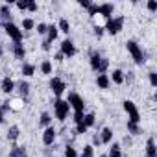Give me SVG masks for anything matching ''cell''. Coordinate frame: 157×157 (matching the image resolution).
<instances>
[{"label":"cell","instance_id":"cell-43","mask_svg":"<svg viewBox=\"0 0 157 157\" xmlns=\"http://www.w3.org/2000/svg\"><path fill=\"white\" fill-rule=\"evenodd\" d=\"M94 33H96V35H102V33H104V28H100V26H94Z\"/></svg>","mask_w":157,"mask_h":157},{"label":"cell","instance_id":"cell-1","mask_svg":"<svg viewBox=\"0 0 157 157\" xmlns=\"http://www.w3.org/2000/svg\"><path fill=\"white\" fill-rule=\"evenodd\" d=\"M68 113H70V105L67 104V100L56 98V102H54V115H56V118L59 122H65L67 117H68Z\"/></svg>","mask_w":157,"mask_h":157},{"label":"cell","instance_id":"cell-38","mask_svg":"<svg viewBox=\"0 0 157 157\" xmlns=\"http://www.w3.org/2000/svg\"><path fill=\"white\" fill-rule=\"evenodd\" d=\"M83 115H85V113H74V122H76V124L83 122Z\"/></svg>","mask_w":157,"mask_h":157},{"label":"cell","instance_id":"cell-26","mask_svg":"<svg viewBox=\"0 0 157 157\" xmlns=\"http://www.w3.org/2000/svg\"><path fill=\"white\" fill-rule=\"evenodd\" d=\"M78 157H94V146H91V144H87V146L83 148V151H82V155H78Z\"/></svg>","mask_w":157,"mask_h":157},{"label":"cell","instance_id":"cell-14","mask_svg":"<svg viewBox=\"0 0 157 157\" xmlns=\"http://www.w3.org/2000/svg\"><path fill=\"white\" fill-rule=\"evenodd\" d=\"M146 157H157V148H155V139L150 137L146 140Z\"/></svg>","mask_w":157,"mask_h":157},{"label":"cell","instance_id":"cell-5","mask_svg":"<svg viewBox=\"0 0 157 157\" xmlns=\"http://www.w3.org/2000/svg\"><path fill=\"white\" fill-rule=\"evenodd\" d=\"M122 28H124V17H111L105 22V28L104 30L107 33H111V35H117V33L122 32Z\"/></svg>","mask_w":157,"mask_h":157},{"label":"cell","instance_id":"cell-19","mask_svg":"<svg viewBox=\"0 0 157 157\" xmlns=\"http://www.w3.org/2000/svg\"><path fill=\"white\" fill-rule=\"evenodd\" d=\"M33 74H35V65L24 63V65H22V76H24V78H32Z\"/></svg>","mask_w":157,"mask_h":157},{"label":"cell","instance_id":"cell-2","mask_svg":"<svg viewBox=\"0 0 157 157\" xmlns=\"http://www.w3.org/2000/svg\"><path fill=\"white\" fill-rule=\"evenodd\" d=\"M107 67H109V61H107L105 57H102L100 54H93V56H91V68H93L94 72L105 74Z\"/></svg>","mask_w":157,"mask_h":157},{"label":"cell","instance_id":"cell-21","mask_svg":"<svg viewBox=\"0 0 157 157\" xmlns=\"http://www.w3.org/2000/svg\"><path fill=\"white\" fill-rule=\"evenodd\" d=\"M107 157H122V151H120V144H118V142H113V144H111Z\"/></svg>","mask_w":157,"mask_h":157},{"label":"cell","instance_id":"cell-13","mask_svg":"<svg viewBox=\"0 0 157 157\" xmlns=\"http://www.w3.org/2000/svg\"><path fill=\"white\" fill-rule=\"evenodd\" d=\"M96 85H98V89H109V85H111L109 76L107 74H98L96 76Z\"/></svg>","mask_w":157,"mask_h":157},{"label":"cell","instance_id":"cell-11","mask_svg":"<svg viewBox=\"0 0 157 157\" xmlns=\"http://www.w3.org/2000/svg\"><path fill=\"white\" fill-rule=\"evenodd\" d=\"M113 11H115V4H111V2L98 4V15H102L105 21H109L113 17Z\"/></svg>","mask_w":157,"mask_h":157},{"label":"cell","instance_id":"cell-46","mask_svg":"<svg viewBox=\"0 0 157 157\" xmlns=\"http://www.w3.org/2000/svg\"><path fill=\"white\" fill-rule=\"evenodd\" d=\"M93 140H94V144H102V140H100V137H98V135H94V139H93Z\"/></svg>","mask_w":157,"mask_h":157},{"label":"cell","instance_id":"cell-15","mask_svg":"<svg viewBox=\"0 0 157 157\" xmlns=\"http://www.w3.org/2000/svg\"><path fill=\"white\" fill-rule=\"evenodd\" d=\"M57 35H59L57 26H56V24H48V30H46V41H48V43H54V41L57 39Z\"/></svg>","mask_w":157,"mask_h":157},{"label":"cell","instance_id":"cell-18","mask_svg":"<svg viewBox=\"0 0 157 157\" xmlns=\"http://www.w3.org/2000/svg\"><path fill=\"white\" fill-rule=\"evenodd\" d=\"M13 54H15L17 59H24V57H26V48H24V44H22V43H15V44H13Z\"/></svg>","mask_w":157,"mask_h":157},{"label":"cell","instance_id":"cell-32","mask_svg":"<svg viewBox=\"0 0 157 157\" xmlns=\"http://www.w3.org/2000/svg\"><path fill=\"white\" fill-rule=\"evenodd\" d=\"M76 133H78V135H83V133H87V126H85L83 122L76 124Z\"/></svg>","mask_w":157,"mask_h":157},{"label":"cell","instance_id":"cell-22","mask_svg":"<svg viewBox=\"0 0 157 157\" xmlns=\"http://www.w3.org/2000/svg\"><path fill=\"white\" fill-rule=\"evenodd\" d=\"M56 26H57V30L63 32V33H68V32H70V22H68L67 19H59V22H57Z\"/></svg>","mask_w":157,"mask_h":157},{"label":"cell","instance_id":"cell-10","mask_svg":"<svg viewBox=\"0 0 157 157\" xmlns=\"http://www.w3.org/2000/svg\"><path fill=\"white\" fill-rule=\"evenodd\" d=\"M56 137H57V131H56V128H54V126L44 128V131H43V144L52 146V144L56 142Z\"/></svg>","mask_w":157,"mask_h":157},{"label":"cell","instance_id":"cell-42","mask_svg":"<svg viewBox=\"0 0 157 157\" xmlns=\"http://www.w3.org/2000/svg\"><path fill=\"white\" fill-rule=\"evenodd\" d=\"M91 4H93V2H89V0H85V2L82 0V2H80V6H82V8H85V10H87V8H89Z\"/></svg>","mask_w":157,"mask_h":157},{"label":"cell","instance_id":"cell-34","mask_svg":"<svg viewBox=\"0 0 157 157\" xmlns=\"http://www.w3.org/2000/svg\"><path fill=\"white\" fill-rule=\"evenodd\" d=\"M46 30H48V24H44V22H39V24H37V32H39L41 35H46Z\"/></svg>","mask_w":157,"mask_h":157},{"label":"cell","instance_id":"cell-33","mask_svg":"<svg viewBox=\"0 0 157 157\" xmlns=\"http://www.w3.org/2000/svg\"><path fill=\"white\" fill-rule=\"evenodd\" d=\"M87 11H89V15H91V17L98 15V4H91V6L87 8Z\"/></svg>","mask_w":157,"mask_h":157},{"label":"cell","instance_id":"cell-37","mask_svg":"<svg viewBox=\"0 0 157 157\" xmlns=\"http://www.w3.org/2000/svg\"><path fill=\"white\" fill-rule=\"evenodd\" d=\"M150 83H151V87H157V74L155 72H150Z\"/></svg>","mask_w":157,"mask_h":157},{"label":"cell","instance_id":"cell-8","mask_svg":"<svg viewBox=\"0 0 157 157\" xmlns=\"http://www.w3.org/2000/svg\"><path fill=\"white\" fill-rule=\"evenodd\" d=\"M65 89H67V85H65V82L61 80V78H52V80H50V91L54 93V96L61 98Z\"/></svg>","mask_w":157,"mask_h":157},{"label":"cell","instance_id":"cell-49","mask_svg":"<svg viewBox=\"0 0 157 157\" xmlns=\"http://www.w3.org/2000/svg\"><path fill=\"white\" fill-rule=\"evenodd\" d=\"M122 157H128V155H122Z\"/></svg>","mask_w":157,"mask_h":157},{"label":"cell","instance_id":"cell-35","mask_svg":"<svg viewBox=\"0 0 157 157\" xmlns=\"http://www.w3.org/2000/svg\"><path fill=\"white\" fill-rule=\"evenodd\" d=\"M128 129H129L133 135H139V124H131V122H128Z\"/></svg>","mask_w":157,"mask_h":157},{"label":"cell","instance_id":"cell-41","mask_svg":"<svg viewBox=\"0 0 157 157\" xmlns=\"http://www.w3.org/2000/svg\"><path fill=\"white\" fill-rule=\"evenodd\" d=\"M148 10H150V11L153 13V11L157 10V4H155V2H148Z\"/></svg>","mask_w":157,"mask_h":157},{"label":"cell","instance_id":"cell-31","mask_svg":"<svg viewBox=\"0 0 157 157\" xmlns=\"http://www.w3.org/2000/svg\"><path fill=\"white\" fill-rule=\"evenodd\" d=\"M65 157H78V151H76V148H72V146H67V148H65Z\"/></svg>","mask_w":157,"mask_h":157},{"label":"cell","instance_id":"cell-44","mask_svg":"<svg viewBox=\"0 0 157 157\" xmlns=\"http://www.w3.org/2000/svg\"><path fill=\"white\" fill-rule=\"evenodd\" d=\"M50 48H52V46H50V43H48V41H44V43H43V50H44V52H48Z\"/></svg>","mask_w":157,"mask_h":157},{"label":"cell","instance_id":"cell-39","mask_svg":"<svg viewBox=\"0 0 157 157\" xmlns=\"http://www.w3.org/2000/svg\"><path fill=\"white\" fill-rule=\"evenodd\" d=\"M17 8H19L21 11H26V10H28V0H24V2H17Z\"/></svg>","mask_w":157,"mask_h":157},{"label":"cell","instance_id":"cell-6","mask_svg":"<svg viewBox=\"0 0 157 157\" xmlns=\"http://www.w3.org/2000/svg\"><path fill=\"white\" fill-rule=\"evenodd\" d=\"M126 48H128V52L131 54V57H133V61L137 65H142L144 63V52H142V48L135 41H128L126 43Z\"/></svg>","mask_w":157,"mask_h":157},{"label":"cell","instance_id":"cell-25","mask_svg":"<svg viewBox=\"0 0 157 157\" xmlns=\"http://www.w3.org/2000/svg\"><path fill=\"white\" fill-rule=\"evenodd\" d=\"M50 120H52V117H50V113H41V118H39V124L41 126H44V128H48L50 126Z\"/></svg>","mask_w":157,"mask_h":157},{"label":"cell","instance_id":"cell-4","mask_svg":"<svg viewBox=\"0 0 157 157\" xmlns=\"http://www.w3.org/2000/svg\"><path fill=\"white\" fill-rule=\"evenodd\" d=\"M67 104L70 105V109H74V113H83L85 111V100L78 93H70L68 98H67Z\"/></svg>","mask_w":157,"mask_h":157},{"label":"cell","instance_id":"cell-27","mask_svg":"<svg viewBox=\"0 0 157 157\" xmlns=\"http://www.w3.org/2000/svg\"><path fill=\"white\" fill-rule=\"evenodd\" d=\"M35 28V21L33 19H22V30H33Z\"/></svg>","mask_w":157,"mask_h":157},{"label":"cell","instance_id":"cell-47","mask_svg":"<svg viewBox=\"0 0 157 157\" xmlns=\"http://www.w3.org/2000/svg\"><path fill=\"white\" fill-rule=\"evenodd\" d=\"M0 122H4V111L0 109Z\"/></svg>","mask_w":157,"mask_h":157},{"label":"cell","instance_id":"cell-36","mask_svg":"<svg viewBox=\"0 0 157 157\" xmlns=\"http://www.w3.org/2000/svg\"><path fill=\"white\" fill-rule=\"evenodd\" d=\"M0 15H2V17H10V6L8 4L0 6Z\"/></svg>","mask_w":157,"mask_h":157},{"label":"cell","instance_id":"cell-28","mask_svg":"<svg viewBox=\"0 0 157 157\" xmlns=\"http://www.w3.org/2000/svg\"><path fill=\"white\" fill-rule=\"evenodd\" d=\"M8 105H10V109H15V111H19V109L22 107V100H21V98H17V100H11V102H8Z\"/></svg>","mask_w":157,"mask_h":157},{"label":"cell","instance_id":"cell-9","mask_svg":"<svg viewBox=\"0 0 157 157\" xmlns=\"http://www.w3.org/2000/svg\"><path fill=\"white\" fill-rule=\"evenodd\" d=\"M59 52L63 54V57H74L76 56V46L70 39H65V41H61V50Z\"/></svg>","mask_w":157,"mask_h":157},{"label":"cell","instance_id":"cell-48","mask_svg":"<svg viewBox=\"0 0 157 157\" xmlns=\"http://www.w3.org/2000/svg\"><path fill=\"white\" fill-rule=\"evenodd\" d=\"M100 157H107V155H100Z\"/></svg>","mask_w":157,"mask_h":157},{"label":"cell","instance_id":"cell-17","mask_svg":"<svg viewBox=\"0 0 157 157\" xmlns=\"http://www.w3.org/2000/svg\"><path fill=\"white\" fill-rule=\"evenodd\" d=\"M100 140H102V144H111V140H113V129L111 128H104L102 133H100Z\"/></svg>","mask_w":157,"mask_h":157},{"label":"cell","instance_id":"cell-45","mask_svg":"<svg viewBox=\"0 0 157 157\" xmlns=\"http://www.w3.org/2000/svg\"><path fill=\"white\" fill-rule=\"evenodd\" d=\"M56 61H63V54H61V52L56 54Z\"/></svg>","mask_w":157,"mask_h":157},{"label":"cell","instance_id":"cell-20","mask_svg":"<svg viewBox=\"0 0 157 157\" xmlns=\"http://www.w3.org/2000/svg\"><path fill=\"white\" fill-rule=\"evenodd\" d=\"M94 122H96V115H94V113H85V115H83V124L87 126V129L93 128Z\"/></svg>","mask_w":157,"mask_h":157},{"label":"cell","instance_id":"cell-3","mask_svg":"<svg viewBox=\"0 0 157 157\" xmlns=\"http://www.w3.org/2000/svg\"><path fill=\"white\" fill-rule=\"evenodd\" d=\"M122 105H124V111L128 113V118H129L128 122H131V124H139V122H140V115H139V109H137L135 102H131V100H124Z\"/></svg>","mask_w":157,"mask_h":157},{"label":"cell","instance_id":"cell-30","mask_svg":"<svg viewBox=\"0 0 157 157\" xmlns=\"http://www.w3.org/2000/svg\"><path fill=\"white\" fill-rule=\"evenodd\" d=\"M17 87H19V91H21V94H28V93H30V85H28L26 82H21V83H19Z\"/></svg>","mask_w":157,"mask_h":157},{"label":"cell","instance_id":"cell-29","mask_svg":"<svg viewBox=\"0 0 157 157\" xmlns=\"http://www.w3.org/2000/svg\"><path fill=\"white\" fill-rule=\"evenodd\" d=\"M10 157H26V151H24V150H21L19 146H15V148H13V151L10 153Z\"/></svg>","mask_w":157,"mask_h":157},{"label":"cell","instance_id":"cell-12","mask_svg":"<svg viewBox=\"0 0 157 157\" xmlns=\"http://www.w3.org/2000/svg\"><path fill=\"white\" fill-rule=\"evenodd\" d=\"M0 89H2V93H4V94H11V93L17 89V83L11 80L10 76H6L4 80H2V83H0Z\"/></svg>","mask_w":157,"mask_h":157},{"label":"cell","instance_id":"cell-40","mask_svg":"<svg viewBox=\"0 0 157 157\" xmlns=\"http://www.w3.org/2000/svg\"><path fill=\"white\" fill-rule=\"evenodd\" d=\"M28 11H37V4H35V2H30V0H28Z\"/></svg>","mask_w":157,"mask_h":157},{"label":"cell","instance_id":"cell-23","mask_svg":"<svg viewBox=\"0 0 157 157\" xmlns=\"http://www.w3.org/2000/svg\"><path fill=\"white\" fill-rule=\"evenodd\" d=\"M19 135H21L19 126H11V128L8 129V139H10V140H17V139H19Z\"/></svg>","mask_w":157,"mask_h":157},{"label":"cell","instance_id":"cell-16","mask_svg":"<svg viewBox=\"0 0 157 157\" xmlns=\"http://www.w3.org/2000/svg\"><path fill=\"white\" fill-rule=\"evenodd\" d=\"M109 80H111L113 83H117V85L124 83V72H122L120 68H115V70L111 72V76H109Z\"/></svg>","mask_w":157,"mask_h":157},{"label":"cell","instance_id":"cell-24","mask_svg":"<svg viewBox=\"0 0 157 157\" xmlns=\"http://www.w3.org/2000/svg\"><path fill=\"white\" fill-rule=\"evenodd\" d=\"M39 68H41V72H43V74H46V76H48V74H52V68H54V67H52V61L44 59V61L41 63V67H39Z\"/></svg>","mask_w":157,"mask_h":157},{"label":"cell","instance_id":"cell-7","mask_svg":"<svg viewBox=\"0 0 157 157\" xmlns=\"http://www.w3.org/2000/svg\"><path fill=\"white\" fill-rule=\"evenodd\" d=\"M4 30H6L8 37L13 39V43H22V30H21L17 24H13V22H6V24H4Z\"/></svg>","mask_w":157,"mask_h":157}]
</instances>
